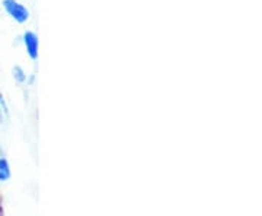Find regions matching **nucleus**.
Returning <instances> with one entry per match:
<instances>
[{
  "label": "nucleus",
  "instance_id": "obj_1",
  "mask_svg": "<svg viewBox=\"0 0 262 216\" xmlns=\"http://www.w3.org/2000/svg\"><path fill=\"white\" fill-rule=\"evenodd\" d=\"M3 5H5V9L8 10V13H9L10 16L15 19V21H18L20 24L25 22V21H28V9H27L25 6H22L20 3H18L16 0H5Z\"/></svg>",
  "mask_w": 262,
  "mask_h": 216
},
{
  "label": "nucleus",
  "instance_id": "obj_4",
  "mask_svg": "<svg viewBox=\"0 0 262 216\" xmlns=\"http://www.w3.org/2000/svg\"><path fill=\"white\" fill-rule=\"evenodd\" d=\"M8 119H9V111H8V107H6L3 96L0 95V123L8 122Z\"/></svg>",
  "mask_w": 262,
  "mask_h": 216
},
{
  "label": "nucleus",
  "instance_id": "obj_3",
  "mask_svg": "<svg viewBox=\"0 0 262 216\" xmlns=\"http://www.w3.org/2000/svg\"><path fill=\"white\" fill-rule=\"evenodd\" d=\"M10 177L9 164L5 158H0V181H8Z\"/></svg>",
  "mask_w": 262,
  "mask_h": 216
},
{
  "label": "nucleus",
  "instance_id": "obj_2",
  "mask_svg": "<svg viewBox=\"0 0 262 216\" xmlns=\"http://www.w3.org/2000/svg\"><path fill=\"white\" fill-rule=\"evenodd\" d=\"M24 41H25V46H27V51L31 56V58H37L38 57V38L34 32H27L25 37H24Z\"/></svg>",
  "mask_w": 262,
  "mask_h": 216
},
{
  "label": "nucleus",
  "instance_id": "obj_5",
  "mask_svg": "<svg viewBox=\"0 0 262 216\" xmlns=\"http://www.w3.org/2000/svg\"><path fill=\"white\" fill-rule=\"evenodd\" d=\"M13 76H15V79L18 81V82H25V79H27V76L24 73V70L20 69L19 66H16L13 69Z\"/></svg>",
  "mask_w": 262,
  "mask_h": 216
}]
</instances>
